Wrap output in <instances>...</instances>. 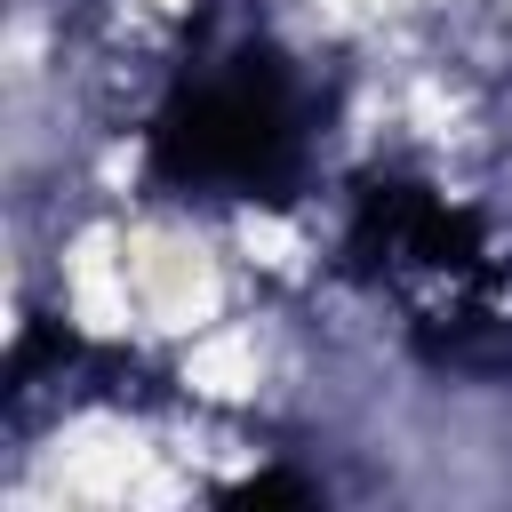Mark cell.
Wrapping results in <instances>:
<instances>
[{"label": "cell", "instance_id": "6da1fadb", "mask_svg": "<svg viewBox=\"0 0 512 512\" xmlns=\"http://www.w3.org/2000/svg\"><path fill=\"white\" fill-rule=\"evenodd\" d=\"M152 160L168 184L192 192H272L296 160V104L272 56H232L224 72L192 80L160 128H152Z\"/></svg>", "mask_w": 512, "mask_h": 512}]
</instances>
